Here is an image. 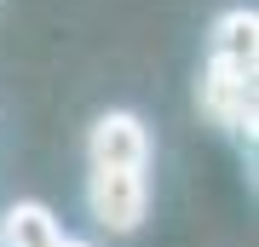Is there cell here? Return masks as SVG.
I'll list each match as a JSON object with an SVG mask.
<instances>
[{
    "mask_svg": "<svg viewBox=\"0 0 259 247\" xmlns=\"http://www.w3.org/2000/svg\"><path fill=\"white\" fill-rule=\"evenodd\" d=\"M87 161L93 173H144L150 167V127L133 110H110L87 132Z\"/></svg>",
    "mask_w": 259,
    "mask_h": 247,
    "instance_id": "6da1fadb",
    "label": "cell"
},
{
    "mask_svg": "<svg viewBox=\"0 0 259 247\" xmlns=\"http://www.w3.org/2000/svg\"><path fill=\"white\" fill-rule=\"evenodd\" d=\"M202 110L225 132H253V69L213 58L202 75Z\"/></svg>",
    "mask_w": 259,
    "mask_h": 247,
    "instance_id": "3957f363",
    "label": "cell"
},
{
    "mask_svg": "<svg viewBox=\"0 0 259 247\" xmlns=\"http://www.w3.org/2000/svg\"><path fill=\"white\" fill-rule=\"evenodd\" d=\"M253 52H259V18H253V6L219 12V23H213V58L253 69Z\"/></svg>",
    "mask_w": 259,
    "mask_h": 247,
    "instance_id": "5b68a950",
    "label": "cell"
},
{
    "mask_svg": "<svg viewBox=\"0 0 259 247\" xmlns=\"http://www.w3.org/2000/svg\"><path fill=\"white\" fill-rule=\"evenodd\" d=\"M87 207L110 236H133L150 213V184L144 173H93L87 178Z\"/></svg>",
    "mask_w": 259,
    "mask_h": 247,
    "instance_id": "7a4b0ae2",
    "label": "cell"
},
{
    "mask_svg": "<svg viewBox=\"0 0 259 247\" xmlns=\"http://www.w3.org/2000/svg\"><path fill=\"white\" fill-rule=\"evenodd\" d=\"M0 241L6 247H58L64 241V224H58V213L47 202H18L0 219Z\"/></svg>",
    "mask_w": 259,
    "mask_h": 247,
    "instance_id": "277c9868",
    "label": "cell"
},
{
    "mask_svg": "<svg viewBox=\"0 0 259 247\" xmlns=\"http://www.w3.org/2000/svg\"><path fill=\"white\" fill-rule=\"evenodd\" d=\"M58 247H93V241H75V236H64V241H58Z\"/></svg>",
    "mask_w": 259,
    "mask_h": 247,
    "instance_id": "8992f818",
    "label": "cell"
}]
</instances>
